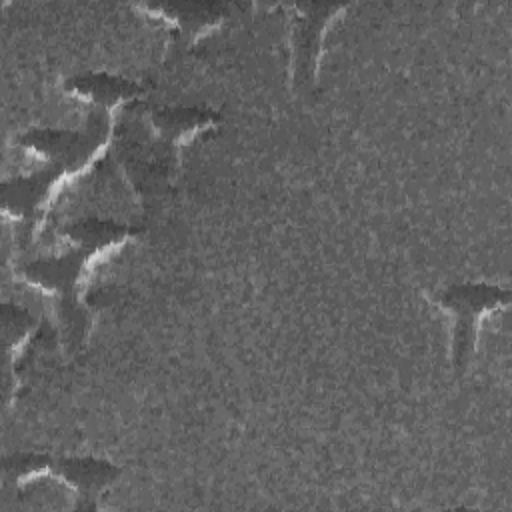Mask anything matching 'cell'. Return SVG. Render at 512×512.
<instances>
[{"label": "cell", "instance_id": "obj_1", "mask_svg": "<svg viewBox=\"0 0 512 512\" xmlns=\"http://www.w3.org/2000/svg\"><path fill=\"white\" fill-rule=\"evenodd\" d=\"M508 298L506 292L496 286L484 284H464L452 286L440 294L438 302L442 308L450 310L454 316L452 330V362L456 370H464L476 350L478 320L504 304Z\"/></svg>", "mask_w": 512, "mask_h": 512}, {"label": "cell", "instance_id": "obj_2", "mask_svg": "<svg viewBox=\"0 0 512 512\" xmlns=\"http://www.w3.org/2000/svg\"><path fill=\"white\" fill-rule=\"evenodd\" d=\"M48 472L58 476L76 492L74 508L94 510L98 508L100 494L116 480L118 468L110 462H100L92 458H66L52 462Z\"/></svg>", "mask_w": 512, "mask_h": 512}]
</instances>
